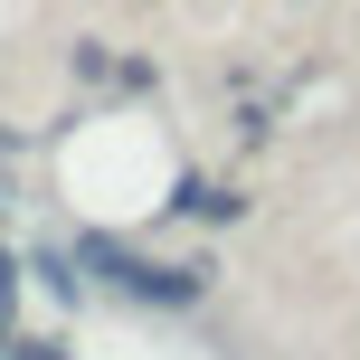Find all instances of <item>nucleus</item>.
Returning <instances> with one entry per match:
<instances>
[{
	"mask_svg": "<svg viewBox=\"0 0 360 360\" xmlns=\"http://www.w3.org/2000/svg\"><path fill=\"white\" fill-rule=\"evenodd\" d=\"M29 360H48V351H38V342H29Z\"/></svg>",
	"mask_w": 360,
	"mask_h": 360,
	"instance_id": "obj_2",
	"label": "nucleus"
},
{
	"mask_svg": "<svg viewBox=\"0 0 360 360\" xmlns=\"http://www.w3.org/2000/svg\"><path fill=\"white\" fill-rule=\"evenodd\" d=\"M76 256H86V266H105V275H114L124 294H152V304H190V294H199V275H180V266H143V256L105 247V237H86Z\"/></svg>",
	"mask_w": 360,
	"mask_h": 360,
	"instance_id": "obj_1",
	"label": "nucleus"
}]
</instances>
